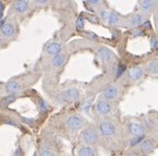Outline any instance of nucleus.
<instances>
[{
  "label": "nucleus",
  "instance_id": "f257e3e1",
  "mask_svg": "<svg viewBox=\"0 0 158 156\" xmlns=\"http://www.w3.org/2000/svg\"><path fill=\"white\" fill-rule=\"evenodd\" d=\"M99 16L102 21L106 22L108 25L111 26H118L122 22V18H120L118 13L114 11H108V10H100Z\"/></svg>",
  "mask_w": 158,
  "mask_h": 156
},
{
  "label": "nucleus",
  "instance_id": "f03ea898",
  "mask_svg": "<svg viewBox=\"0 0 158 156\" xmlns=\"http://www.w3.org/2000/svg\"><path fill=\"white\" fill-rule=\"evenodd\" d=\"M65 125L71 131H77L83 128L85 125V120L80 115H70L65 119Z\"/></svg>",
  "mask_w": 158,
  "mask_h": 156
},
{
  "label": "nucleus",
  "instance_id": "7ed1b4c3",
  "mask_svg": "<svg viewBox=\"0 0 158 156\" xmlns=\"http://www.w3.org/2000/svg\"><path fill=\"white\" fill-rule=\"evenodd\" d=\"M80 90L77 87H69L61 91L59 98L63 102H74L80 98Z\"/></svg>",
  "mask_w": 158,
  "mask_h": 156
},
{
  "label": "nucleus",
  "instance_id": "20e7f679",
  "mask_svg": "<svg viewBox=\"0 0 158 156\" xmlns=\"http://www.w3.org/2000/svg\"><path fill=\"white\" fill-rule=\"evenodd\" d=\"M82 139L86 145H94L98 142V132L93 127H87L82 131Z\"/></svg>",
  "mask_w": 158,
  "mask_h": 156
},
{
  "label": "nucleus",
  "instance_id": "39448f33",
  "mask_svg": "<svg viewBox=\"0 0 158 156\" xmlns=\"http://www.w3.org/2000/svg\"><path fill=\"white\" fill-rule=\"evenodd\" d=\"M98 130H99L100 135H104V137H107V138L114 135L117 132L114 124L111 122H108V120H102V122H100L99 125H98Z\"/></svg>",
  "mask_w": 158,
  "mask_h": 156
},
{
  "label": "nucleus",
  "instance_id": "423d86ee",
  "mask_svg": "<svg viewBox=\"0 0 158 156\" xmlns=\"http://www.w3.org/2000/svg\"><path fill=\"white\" fill-rule=\"evenodd\" d=\"M95 110L99 116H108L112 112V105L107 100L100 99L95 104Z\"/></svg>",
  "mask_w": 158,
  "mask_h": 156
},
{
  "label": "nucleus",
  "instance_id": "0eeeda50",
  "mask_svg": "<svg viewBox=\"0 0 158 156\" xmlns=\"http://www.w3.org/2000/svg\"><path fill=\"white\" fill-rule=\"evenodd\" d=\"M102 96H104L105 100L112 101V100H116L117 98H119V96H120V90L114 85H107V86H105L104 89H102Z\"/></svg>",
  "mask_w": 158,
  "mask_h": 156
},
{
  "label": "nucleus",
  "instance_id": "6e6552de",
  "mask_svg": "<svg viewBox=\"0 0 158 156\" xmlns=\"http://www.w3.org/2000/svg\"><path fill=\"white\" fill-rule=\"evenodd\" d=\"M146 22V14L139 12L135 13L129 18V26L131 28H137L139 26H142Z\"/></svg>",
  "mask_w": 158,
  "mask_h": 156
},
{
  "label": "nucleus",
  "instance_id": "1a4fd4ad",
  "mask_svg": "<svg viewBox=\"0 0 158 156\" xmlns=\"http://www.w3.org/2000/svg\"><path fill=\"white\" fill-rule=\"evenodd\" d=\"M61 50H62V45L58 41H51L49 44H47L46 47H45V53L52 57L55 55L59 54L61 52Z\"/></svg>",
  "mask_w": 158,
  "mask_h": 156
},
{
  "label": "nucleus",
  "instance_id": "9d476101",
  "mask_svg": "<svg viewBox=\"0 0 158 156\" xmlns=\"http://www.w3.org/2000/svg\"><path fill=\"white\" fill-rule=\"evenodd\" d=\"M128 130L133 137H141V135H145V127L144 125L139 124V123H129L128 125Z\"/></svg>",
  "mask_w": 158,
  "mask_h": 156
},
{
  "label": "nucleus",
  "instance_id": "9b49d317",
  "mask_svg": "<svg viewBox=\"0 0 158 156\" xmlns=\"http://www.w3.org/2000/svg\"><path fill=\"white\" fill-rule=\"evenodd\" d=\"M97 55L99 57V60L104 63H108L114 59V52L107 47H100L97 50Z\"/></svg>",
  "mask_w": 158,
  "mask_h": 156
},
{
  "label": "nucleus",
  "instance_id": "f8f14e48",
  "mask_svg": "<svg viewBox=\"0 0 158 156\" xmlns=\"http://www.w3.org/2000/svg\"><path fill=\"white\" fill-rule=\"evenodd\" d=\"M0 33L3 37L8 39H12L15 35V27L11 22H6L1 27H0Z\"/></svg>",
  "mask_w": 158,
  "mask_h": 156
},
{
  "label": "nucleus",
  "instance_id": "ddd939ff",
  "mask_svg": "<svg viewBox=\"0 0 158 156\" xmlns=\"http://www.w3.org/2000/svg\"><path fill=\"white\" fill-rule=\"evenodd\" d=\"M13 10L19 14H25L30 11V3L27 1H23V0L16 1L13 3Z\"/></svg>",
  "mask_w": 158,
  "mask_h": 156
},
{
  "label": "nucleus",
  "instance_id": "4468645a",
  "mask_svg": "<svg viewBox=\"0 0 158 156\" xmlns=\"http://www.w3.org/2000/svg\"><path fill=\"white\" fill-rule=\"evenodd\" d=\"M68 57L65 54H62V53H59V54L55 55L52 59H51V65L56 68H60L63 65L67 63Z\"/></svg>",
  "mask_w": 158,
  "mask_h": 156
},
{
  "label": "nucleus",
  "instance_id": "2eb2a0df",
  "mask_svg": "<svg viewBox=\"0 0 158 156\" xmlns=\"http://www.w3.org/2000/svg\"><path fill=\"white\" fill-rule=\"evenodd\" d=\"M139 152L144 155H147V154L152 153L153 150L155 149V144L152 140H144L141 144L139 145Z\"/></svg>",
  "mask_w": 158,
  "mask_h": 156
},
{
  "label": "nucleus",
  "instance_id": "dca6fc26",
  "mask_svg": "<svg viewBox=\"0 0 158 156\" xmlns=\"http://www.w3.org/2000/svg\"><path fill=\"white\" fill-rule=\"evenodd\" d=\"M22 90V85L16 80H11L6 85V91L9 94H15Z\"/></svg>",
  "mask_w": 158,
  "mask_h": 156
},
{
  "label": "nucleus",
  "instance_id": "f3484780",
  "mask_svg": "<svg viewBox=\"0 0 158 156\" xmlns=\"http://www.w3.org/2000/svg\"><path fill=\"white\" fill-rule=\"evenodd\" d=\"M142 75H143V68L139 66L132 67V68H130L128 72V77L130 78V80H132V81L139 80V78L142 77Z\"/></svg>",
  "mask_w": 158,
  "mask_h": 156
},
{
  "label": "nucleus",
  "instance_id": "a211bd4d",
  "mask_svg": "<svg viewBox=\"0 0 158 156\" xmlns=\"http://www.w3.org/2000/svg\"><path fill=\"white\" fill-rule=\"evenodd\" d=\"M157 1H151V0H144V1H139V6L141 8V10L143 11V13L146 12H151L152 10H154L157 7Z\"/></svg>",
  "mask_w": 158,
  "mask_h": 156
},
{
  "label": "nucleus",
  "instance_id": "6ab92c4d",
  "mask_svg": "<svg viewBox=\"0 0 158 156\" xmlns=\"http://www.w3.org/2000/svg\"><path fill=\"white\" fill-rule=\"evenodd\" d=\"M77 156H96V152L91 145H82L77 150Z\"/></svg>",
  "mask_w": 158,
  "mask_h": 156
},
{
  "label": "nucleus",
  "instance_id": "aec40b11",
  "mask_svg": "<svg viewBox=\"0 0 158 156\" xmlns=\"http://www.w3.org/2000/svg\"><path fill=\"white\" fill-rule=\"evenodd\" d=\"M146 72L149 75H158V61L149 62L146 65Z\"/></svg>",
  "mask_w": 158,
  "mask_h": 156
},
{
  "label": "nucleus",
  "instance_id": "412c9836",
  "mask_svg": "<svg viewBox=\"0 0 158 156\" xmlns=\"http://www.w3.org/2000/svg\"><path fill=\"white\" fill-rule=\"evenodd\" d=\"M144 137L145 135H141V137H132L130 139V146H136V145H139L141 143L144 141Z\"/></svg>",
  "mask_w": 158,
  "mask_h": 156
},
{
  "label": "nucleus",
  "instance_id": "4be33fe9",
  "mask_svg": "<svg viewBox=\"0 0 158 156\" xmlns=\"http://www.w3.org/2000/svg\"><path fill=\"white\" fill-rule=\"evenodd\" d=\"M14 101H15V94H9V96H3L1 105H9V104L13 103Z\"/></svg>",
  "mask_w": 158,
  "mask_h": 156
},
{
  "label": "nucleus",
  "instance_id": "5701e85b",
  "mask_svg": "<svg viewBox=\"0 0 158 156\" xmlns=\"http://www.w3.org/2000/svg\"><path fill=\"white\" fill-rule=\"evenodd\" d=\"M37 106H38V110H40V113H45L47 112V110H48V104L45 102L44 99H38L37 101Z\"/></svg>",
  "mask_w": 158,
  "mask_h": 156
},
{
  "label": "nucleus",
  "instance_id": "b1692460",
  "mask_svg": "<svg viewBox=\"0 0 158 156\" xmlns=\"http://www.w3.org/2000/svg\"><path fill=\"white\" fill-rule=\"evenodd\" d=\"M84 25H85V21H84V18L82 15L79 16V18H77V22H75V27H77V29L82 30L84 28Z\"/></svg>",
  "mask_w": 158,
  "mask_h": 156
},
{
  "label": "nucleus",
  "instance_id": "393cba45",
  "mask_svg": "<svg viewBox=\"0 0 158 156\" xmlns=\"http://www.w3.org/2000/svg\"><path fill=\"white\" fill-rule=\"evenodd\" d=\"M38 156H57L54 152L51 151V150H48V149H42L38 154Z\"/></svg>",
  "mask_w": 158,
  "mask_h": 156
},
{
  "label": "nucleus",
  "instance_id": "a878e982",
  "mask_svg": "<svg viewBox=\"0 0 158 156\" xmlns=\"http://www.w3.org/2000/svg\"><path fill=\"white\" fill-rule=\"evenodd\" d=\"M86 5H89L93 8H97V7H100V6L102 5V2L99 1V0H89V1L86 2Z\"/></svg>",
  "mask_w": 158,
  "mask_h": 156
},
{
  "label": "nucleus",
  "instance_id": "bb28decb",
  "mask_svg": "<svg viewBox=\"0 0 158 156\" xmlns=\"http://www.w3.org/2000/svg\"><path fill=\"white\" fill-rule=\"evenodd\" d=\"M124 71H126V66H124V65H122V64L119 65V66L117 67V71H116V77L119 78L121 75H122V74L124 73Z\"/></svg>",
  "mask_w": 158,
  "mask_h": 156
},
{
  "label": "nucleus",
  "instance_id": "cd10ccee",
  "mask_svg": "<svg viewBox=\"0 0 158 156\" xmlns=\"http://www.w3.org/2000/svg\"><path fill=\"white\" fill-rule=\"evenodd\" d=\"M151 48L152 50H157L158 49V39L155 38V37L151 39Z\"/></svg>",
  "mask_w": 158,
  "mask_h": 156
},
{
  "label": "nucleus",
  "instance_id": "c85d7f7f",
  "mask_svg": "<svg viewBox=\"0 0 158 156\" xmlns=\"http://www.w3.org/2000/svg\"><path fill=\"white\" fill-rule=\"evenodd\" d=\"M33 5L35 6H38V7H44V6H47L48 5V1L47 0H35Z\"/></svg>",
  "mask_w": 158,
  "mask_h": 156
},
{
  "label": "nucleus",
  "instance_id": "c756f323",
  "mask_svg": "<svg viewBox=\"0 0 158 156\" xmlns=\"http://www.w3.org/2000/svg\"><path fill=\"white\" fill-rule=\"evenodd\" d=\"M144 127H145V129H146V128L152 129L154 127V122L152 119H146V120H145V123H144Z\"/></svg>",
  "mask_w": 158,
  "mask_h": 156
},
{
  "label": "nucleus",
  "instance_id": "7c9ffc66",
  "mask_svg": "<svg viewBox=\"0 0 158 156\" xmlns=\"http://www.w3.org/2000/svg\"><path fill=\"white\" fill-rule=\"evenodd\" d=\"M144 34V32H142L141 29H139V28H134V30H132V35L135 37L137 36H142V35Z\"/></svg>",
  "mask_w": 158,
  "mask_h": 156
},
{
  "label": "nucleus",
  "instance_id": "2f4dec72",
  "mask_svg": "<svg viewBox=\"0 0 158 156\" xmlns=\"http://www.w3.org/2000/svg\"><path fill=\"white\" fill-rule=\"evenodd\" d=\"M22 120H23V122L25 123V124H27V125H32V124H33V122H34L33 119H30V118H26V117H23V118H22Z\"/></svg>",
  "mask_w": 158,
  "mask_h": 156
},
{
  "label": "nucleus",
  "instance_id": "473e14b6",
  "mask_svg": "<svg viewBox=\"0 0 158 156\" xmlns=\"http://www.w3.org/2000/svg\"><path fill=\"white\" fill-rule=\"evenodd\" d=\"M127 156H139V154L137 152H134V151H131L127 154Z\"/></svg>",
  "mask_w": 158,
  "mask_h": 156
},
{
  "label": "nucleus",
  "instance_id": "72a5a7b5",
  "mask_svg": "<svg viewBox=\"0 0 158 156\" xmlns=\"http://www.w3.org/2000/svg\"><path fill=\"white\" fill-rule=\"evenodd\" d=\"M6 124L12 125V126H18V125L15 124V122H13V120H10V119H7V120H6Z\"/></svg>",
  "mask_w": 158,
  "mask_h": 156
},
{
  "label": "nucleus",
  "instance_id": "f704fd0d",
  "mask_svg": "<svg viewBox=\"0 0 158 156\" xmlns=\"http://www.w3.org/2000/svg\"><path fill=\"white\" fill-rule=\"evenodd\" d=\"M3 8H5V6H3V3L0 1V12H2L3 11Z\"/></svg>",
  "mask_w": 158,
  "mask_h": 156
},
{
  "label": "nucleus",
  "instance_id": "c9c22d12",
  "mask_svg": "<svg viewBox=\"0 0 158 156\" xmlns=\"http://www.w3.org/2000/svg\"><path fill=\"white\" fill-rule=\"evenodd\" d=\"M1 44H2V40H1V37H0V46H1Z\"/></svg>",
  "mask_w": 158,
  "mask_h": 156
}]
</instances>
